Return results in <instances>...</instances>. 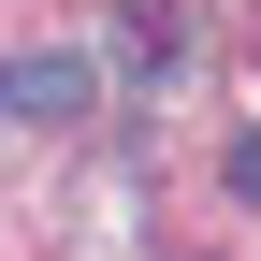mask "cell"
I'll use <instances>...</instances> for the list:
<instances>
[{
    "label": "cell",
    "mask_w": 261,
    "mask_h": 261,
    "mask_svg": "<svg viewBox=\"0 0 261 261\" xmlns=\"http://www.w3.org/2000/svg\"><path fill=\"white\" fill-rule=\"evenodd\" d=\"M232 203H261V130H232Z\"/></svg>",
    "instance_id": "cell-2"
},
{
    "label": "cell",
    "mask_w": 261,
    "mask_h": 261,
    "mask_svg": "<svg viewBox=\"0 0 261 261\" xmlns=\"http://www.w3.org/2000/svg\"><path fill=\"white\" fill-rule=\"evenodd\" d=\"M87 102H102V73H87L73 44H29V58H0V116H15V130H73Z\"/></svg>",
    "instance_id": "cell-1"
}]
</instances>
